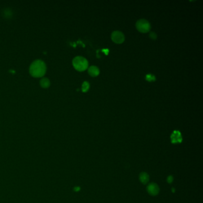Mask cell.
<instances>
[{"label": "cell", "mask_w": 203, "mask_h": 203, "mask_svg": "<svg viewBox=\"0 0 203 203\" xmlns=\"http://www.w3.org/2000/svg\"><path fill=\"white\" fill-rule=\"evenodd\" d=\"M171 141L173 144L180 143L182 141V137L181 133L179 131H175L170 136Z\"/></svg>", "instance_id": "obj_5"}, {"label": "cell", "mask_w": 203, "mask_h": 203, "mask_svg": "<svg viewBox=\"0 0 203 203\" xmlns=\"http://www.w3.org/2000/svg\"><path fill=\"white\" fill-rule=\"evenodd\" d=\"M136 28L138 31L142 33H147L151 29V25L145 19H142L138 20L136 23Z\"/></svg>", "instance_id": "obj_3"}, {"label": "cell", "mask_w": 203, "mask_h": 203, "mask_svg": "<svg viewBox=\"0 0 203 203\" xmlns=\"http://www.w3.org/2000/svg\"><path fill=\"white\" fill-rule=\"evenodd\" d=\"M88 73L91 76L96 77L100 74V70L97 66H91L88 69Z\"/></svg>", "instance_id": "obj_7"}, {"label": "cell", "mask_w": 203, "mask_h": 203, "mask_svg": "<svg viewBox=\"0 0 203 203\" xmlns=\"http://www.w3.org/2000/svg\"><path fill=\"white\" fill-rule=\"evenodd\" d=\"M72 64L74 69L79 72L85 70L88 67V60L82 56H77L74 57L73 59Z\"/></svg>", "instance_id": "obj_2"}, {"label": "cell", "mask_w": 203, "mask_h": 203, "mask_svg": "<svg viewBox=\"0 0 203 203\" xmlns=\"http://www.w3.org/2000/svg\"><path fill=\"white\" fill-rule=\"evenodd\" d=\"M167 182H168L169 183H170H170H172V182H173V177H172V176H169L167 178Z\"/></svg>", "instance_id": "obj_13"}, {"label": "cell", "mask_w": 203, "mask_h": 203, "mask_svg": "<svg viewBox=\"0 0 203 203\" xmlns=\"http://www.w3.org/2000/svg\"><path fill=\"white\" fill-rule=\"evenodd\" d=\"M147 190L149 194H150L153 196H155L158 194L160 189L158 186L156 184L151 183L147 186Z\"/></svg>", "instance_id": "obj_6"}, {"label": "cell", "mask_w": 203, "mask_h": 203, "mask_svg": "<svg viewBox=\"0 0 203 203\" xmlns=\"http://www.w3.org/2000/svg\"><path fill=\"white\" fill-rule=\"evenodd\" d=\"M149 37H150V38H151L152 39H157V34L155 33V32H151L150 34H149Z\"/></svg>", "instance_id": "obj_12"}, {"label": "cell", "mask_w": 203, "mask_h": 203, "mask_svg": "<svg viewBox=\"0 0 203 203\" xmlns=\"http://www.w3.org/2000/svg\"><path fill=\"white\" fill-rule=\"evenodd\" d=\"M89 87H90L89 83L88 82H87V81H85L82 83V92H87L89 90Z\"/></svg>", "instance_id": "obj_10"}, {"label": "cell", "mask_w": 203, "mask_h": 203, "mask_svg": "<svg viewBox=\"0 0 203 203\" xmlns=\"http://www.w3.org/2000/svg\"><path fill=\"white\" fill-rule=\"evenodd\" d=\"M149 178V175L145 172H142L140 175V180L143 184H146L148 183Z\"/></svg>", "instance_id": "obj_9"}, {"label": "cell", "mask_w": 203, "mask_h": 203, "mask_svg": "<svg viewBox=\"0 0 203 203\" xmlns=\"http://www.w3.org/2000/svg\"><path fill=\"white\" fill-rule=\"evenodd\" d=\"M145 79L147 81H148V82H151V81H156V77L154 75L152 74H148L146 75Z\"/></svg>", "instance_id": "obj_11"}, {"label": "cell", "mask_w": 203, "mask_h": 203, "mask_svg": "<svg viewBox=\"0 0 203 203\" xmlns=\"http://www.w3.org/2000/svg\"><path fill=\"white\" fill-rule=\"evenodd\" d=\"M40 85L44 88H47L50 86V81L47 78H42L40 81Z\"/></svg>", "instance_id": "obj_8"}, {"label": "cell", "mask_w": 203, "mask_h": 203, "mask_svg": "<svg viewBox=\"0 0 203 203\" xmlns=\"http://www.w3.org/2000/svg\"><path fill=\"white\" fill-rule=\"evenodd\" d=\"M47 66L45 63L41 60H36L32 63L29 67V73L35 78L42 77L45 74Z\"/></svg>", "instance_id": "obj_1"}, {"label": "cell", "mask_w": 203, "mask_h": 203, "mask_svg": "<svg viewBox=\"0 0 203 203\" xmlns=\"http://www.w3.org/2000/svg\"><path fill=\"white\" fill-rule=\"evenodd\" d=\"M111 39L116 44H122L125 41V35L120 31L116 30L111 34Z\"/></svg>", "instance_id": "obj_4"}]
</instances>
